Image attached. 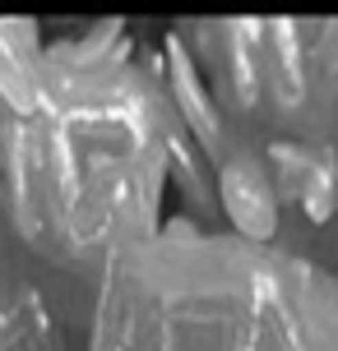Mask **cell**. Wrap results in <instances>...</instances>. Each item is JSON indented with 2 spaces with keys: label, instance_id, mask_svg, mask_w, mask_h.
<instances>
[{
  "label": "cell",
  "instance_id": "cell-1",
  "mask_svg": "<svg viewBox=\"0 0 338 351\" xmlns=\"http://www.w3.org/2000/svg\"><path fill=\"white\" fill-rule=\"evenodd\" d=\"M223 199H227V213L236 217V227L250 231V236H269L278 213H273V194H269V180L255 162H232L223 171Z\"/></svg>",
  "mask_w": 338,
  "mask_h": 351
},
{
  "label": "cell",
  "instance_id": "cell-2",
  "mask_svg": "<svg viewBox=\"0 0 338 351\" xmlns=\"http://www.w3.org/2000/svg\"><path fill=\"white\" fill-rule=\"evenodd\" d=\"M172 74H177V97L185 102V116L199 130V139L209 143V148H218V116H214V106H209V97H204V88H199L195 70H190V60H185V51H181L177 42H172Z\"/></svg>",
  "mask_w": 338,
  "mask_h": 351
},
{
  "label": "cell",
  "instance_id": "cell-3",
  "mask_svg": "<svg viewBox=\"0 0 338 351\" xmlns=\"http://www.w3.org/2000/svg\"><path fill=\"white\" fill-rule=\"evenodd\" d=\"M116 28H121V23H102V28H98L93 37H84V42H74V47H60L56 56H60V60H70L74 70H84V65H93L98 56L107 51V42L116 37Z\"/></svg>",
  "mask_w": 338,
  "mask_h": 351
},
{
  "label": "cell",
  "instance_id": "cell-4",
  "mask_svg": "<svg viewBox=\"0 0 338 351\" xmlns=\"http://www.w3.org/2000/svg\"><path fill=\"white\" fill-rule=\"evenodd\" d=\"M223 351H260V342H255V333H246V328H241V333L232 328V337H227V347H223Z\"/></svg>",
  "mask_w": 338,
  "mask_h": 351
}]
</instances>
